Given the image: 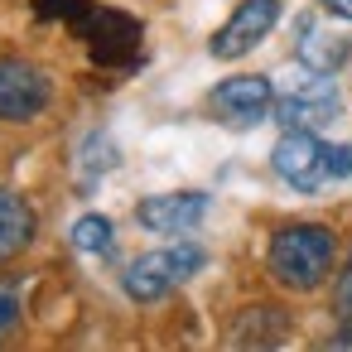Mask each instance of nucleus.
<instances>
[{
    "mask_svg": "<svg viewBox=\"0 0 352 352\" xmlns=\"http://www.w3.org/2000/svg\"><path fill=\"white\" fill-rule=\"evenodd\" d=\"M34 15L39 20H63L97 63L107 68H131L140 58V20H131L116 6H97V0H34Z\"/></svg>",
    "mask_w": 352,
    "mask_h": 352,
    "instance_id": "f257e3e1",
    "label": "nucleus"
},
{
    "mask_svg": "<svg viewBox=\"0 0 352 352\" xmlns=\"http://www.w3.org/2000/svg\"><path fill=\"white\" fill-rule=\"evenodd\" d=\"M265 265H270L275 285H285L294 294H309V289H318L333 275V265H338V236L323 222H289V227H280L270 236Z\"/></svg>",
    "mask_w": 352,
    "mask_h": 352,
    "instance_id": "f03ea898",
    "label": "nucleus"
},
{
    "mask_svg": "<svg viewBox=\"0 0 352 352\" xmlns=\"http://www.w3.org/2000/svg\"><path fill=\"white\" fill-rule=\"evenodd\" d=\"M270 169L289 188L314 193V188L352 174V145H328V140H318V131H285L270 150Z\"/></svg>",
    "mask_w": 352,
    "mask_h": 352,
    "instance_id": "7ed1b4c3",
    "label": "nucleus"
},
{
    "mask_svg": "<svg viewBox=\"0 0 352 352\" xmlns=\"http://www.w3.org/2000/svg\"><path fill=\"white\" fill-rule=\"evenodd\" d=\"M203 246L193 241H174V246H155L145 256H135L126 270H121V289L135 299V304H160L164 294H174L179 285H188L198 270H203Z\"/></svg>",
    "mask_w": 352,
    "mask_h": 352,
    "instance_id": "20e7f679",
    "label": "nucleus"
},
{
    "mask_svg": "<svg viewBox=\"0 0 352 352\" xmlns=\"http://www.w3.org/2000/svg\"><path fill=\"white\" fill-rule=\"evenodd\" d=\"M338 111H342V92H338L333 73H314V68L294 87L275 92V107H270L275 126H285V131H318V126L338 121Z\"/></svg>",
    "mask_w": 352,
    "mask_h": 352,
    "instance_id": "39448f33",
    "label": "nucleus"
},
{
    "mask_svg": "<svg viewBox=\"0 0 352 352\" xmlns=\"http://www.w3.org/2000/svg\"><path fill=\"white\" fill-rule=\"evenodd\" d=\"M54 102V78L30 58H0V121H34Z\"/></svg>",
    "mask_w": 352,
    "mask_h": 352,
    "instance_id": "423d86ee",
    "label": "nucleus"
},
{
    "mask_svg": "<svg viewBox=\"0 0 352 352\" xmlns=\"http://www.w3.org/2000/svg\"><path fill=\"white\" fill-rule=\"evenodd\" d=\"M270 107H275V82L261 78V73H236V78H227V82H217L208 92V111L217 121L236 126V131L256 126L261 116H270Z\"/></svg>",
    "mask_w": 352,
    "mask_h": 352,
    "instance_id": "0eeeda50",
    "label": "nucleus"
},
{
    "mask_svg": "<svg viewBox=\"0 0 352 352\" xmlns=\"http://www.w3.org/2000/svg\"><path fill=\"white\" fill-rule=\"evenodd\" d=\"M280 25V0H241V6L227 15V25L212 34V58H241L251 54L270 30Z\"/></svg>",
    "mask_w": 352,
    "mask_h": 352,
    "instance_id": "6e6552de",
    "label": "nucleus"
},
{
    "mask_svg": "<svg viewBox=\"0 0 352 352\" xmlns=\"http://www.w3.org/2000/svg\"><path fill=\"white\" fill-rule=\"evenodd\" d=\"M208 217V193L198 188H179V193H155L135 208V222L150 227V232H164V236H179V232H193L198 222Z\"/></svg>",
    "mask_w": 352,
    "mask_h": 352,
    "instance_id": "1a4fd4ad",
    "label": "nucleus"
},
{
    "mask_svg": "<svg viewBox=\"0 0 352 352\" xmlns=\"http://www.w3.org/2000/svg\"><path fill=\"white\" fill-rule=\"evenodd\" d=\"M34 232H39V217H34L30 198L0 184V265H10L15 256H25L34 246Z\"/></svg>",
    "mask_w": 352,
    "mask_h": 352,
    "instance_id": "9d476101",
    "label": "nucleus"
},
{
    "mask_svg": "<svg viewBox=\"0 0 352 352\" xmlns=\"http://www.w3.org/2000/svg\"><path fill=\"white\" fill-rule=\"evenodd\" d=\"M347 58H352V39L328 34L318 15H309V20L299 25V63H304V68H314V73H338Z\"/></svg>",
    "mask_w": 352,
    "mask_h": 352,
    "instance_id": "9b49d317",
    "label": "nucleus"
},
{
    "mask_svg": "<svg viewBox=\"0 0 352 352\" xmlns=\"http://www.w3.org/2000/svg\"><path fill=\"white\" fill-rule=\"evenodd\" d=\"M285 333H289V314H285V309H275V304H251V309L236 314L227 342H232V347H275V342H285Z\"/></svg>",
    "mask_w": 352,
    "mask_h": 352,
    "instance_id": "f8f14e48",
    "label": "nucleus"
},
{
    "mask_svg": "<svg viewBox=\"0 0 352 352\" xmlns=\"http://www.w3.org/2000/svg\"><path fill=\"white\" fill-rule=\"evenodd\" d=\"M111 241H116V227H111L102 212H87V217L73 222V246H78L82 256H107Z\"/></svg>",
    "mask_w": 352,
    "mask_h": 352,
    "instance_id": "ddd939ff",
    "label": "nucleus"
},
{
    "mask_svg": "<svg viewBox=\"0 0 352 352\" xmlns=\"http://www.w3.org/2000/svg\"><path fill=\"white\" fill-rule=\"evenodd\" d=\"M20 318H25V285L15 275H6L0 280V338L10 328H20Z\"/></svg>",
    "mask_w": 352,
    "mask_h": 352,
    "instance_id": "4468645a",
    "label": "nucleus"
},
{
    "mask_svg": "<svg viewBox=\"0 0 352 352\" xmlns=\"http://www.w3.org/2000/svg\"><path fill=\"white\" fill-rule=\"evenodd\" d=\"M333 304H338V318H342V323H352V256L342 261V275H338Z\"/></svg>",
    "mask_w": 352,
    "mask_h": 352,
    "instance_id": "2eb2a0df",
    "label": "nucleus"
},
{
    "mask_svg": "<svg viewBox=\"0 0 352 352\" xmlns=\"http://www.w3.org/2000/svg\"><path fill=\"white\" fill-rule=\"evenodd\" d=\"M318 6H323L333 20H347V25H352V0H318Z\"/></svg>",
    "mask_w": 352,
    "mask_h": 352,
    "instance_id": "dca6fc26",
    "label": "nucleus"
}]
</instances>
